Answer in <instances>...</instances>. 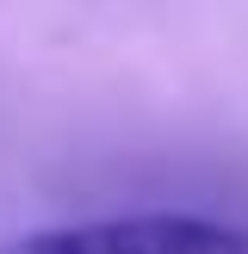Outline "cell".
I'll return each mask as SVG.
<instances>
[{
    "label": "cell",
    "mask_w": 248,
    "mask_h": 254,
    "mask_svg": "<svg viewBox=\"0 0 248 254\" xmlns=\"http://www.w3.org/2000/svg\"><path fill=\"white\" fill-rule=\"evenodd\" d=\"M0 254H248V223L211 211H112L12 236Z\"/></svg>",
    "instance_id": "1"
}]
</instances>
